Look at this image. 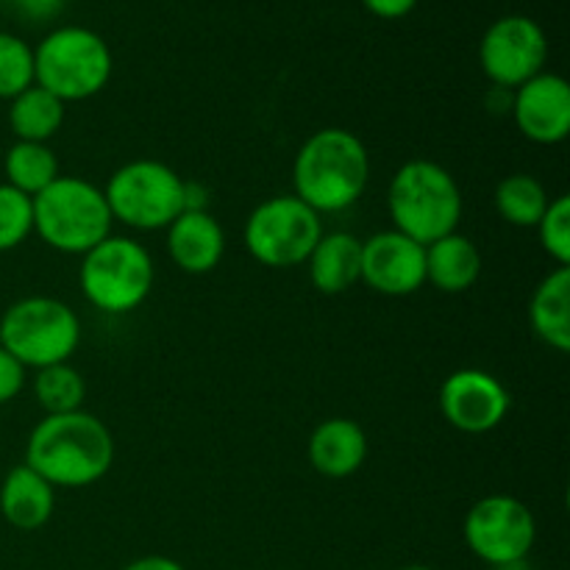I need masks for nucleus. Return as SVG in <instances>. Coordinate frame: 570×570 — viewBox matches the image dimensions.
<instances>
[{"instance_id": "f257e3e1", "label": "nucleus", "mask_w": 570, "mask_h": 570, "mask_svg": "<svg viewBox=\"0 0 570 570\" xmlns=\"http://www.w3.org/2000/svg\"><path fill=\"white\" fill-rule=\"evenodd\" d=\"M26 465L56 490L89 488L115 465V438L87 410L45 415L28 434Z\"/></svg>"}, {"instance_id": "f03ea898", "label": "nucleus", "mask_w": 570, "mask_h": 570, "mask_svg": "<svg viewBox=\"0 0 570 570\" xmlns=\"http://www.w3.org/2000/svg\"><path fill=\"white\" fill-rule=\"evenodd\" d=\"M371 181V154L348 128H321L298 148L293 161L295 198L317 215L351 209Z\"/></svg>"}, {"instance_id": "7ed1b4c3", "label": "nucleus", "mask_w": 570, "mask_h": 570, "mask_svg": "<svg viewBox=\"0 0 570 570\" xmlns=\"http://www.w3.org/2000/svg\"><path fill=\"white\" fill-rule=\"evenodd\" d=\"M387 209L395 232L421 245H432L460 226L462 189L443 165L412 159L401 165L390 181Z\"/></svg>"}, {"instance_id": "20e7f679", "label": "nucleus", "mask_w": 570, "mask_h": 570, "mask_svg": "<svg viewBox=\"0 0 570 570\" xmlns=\"http://www.w3.org/2000/svg\"><path fill=\"white\" fill-rule=\"evenodd\" d=\"M115 70L109 42L83 26H59L33 48V83L61 104L89 100L104 92Z\"/></svg>"}, {"instance_id": "39448f33", "label": "nucleus", "mask_w": 570, "mask_h": 570, "mask_svg": "<svg viewBox=\"0 0 570 570\" xmlns=\"http://www.w3.org/2000/svg\"><path fill=\"white\" fill-rule=\"evenodd\" d=\"M111 212L98 184L59 176L33 198V232L48 248L83 256L111 234Z\"/></svg>"}, {"instance_id": "423d86ee", "label": "nucleus", "mask_w": 570, "mask_h": 570, "mask_svg": "<svg viewBox=\"0 0 570 570\" xmlns=\"http://www.w3.org/2000/svg\"><path fill=\"white\" fill-rule=\"evenodd\" d=\"M78 345V312L50 295H28L14 301L0 317V348L9 351L26 371L70 362Z\"/></svg>"}, {"instance_id": "0eeeda50", "label": "nucleus", "mask_w": 570, "mask_h": 570, "mask_svg": "<svg viewBox=\"0 0 570 570\" xmlns=\"http://www.w3.org/2000/svg\"><path fill=\"white\" fill-rule=\"evenodd\" d=\"M156 282L150 250L131 237H109L81 256L78 284L89 306L104 315H128L148 301Z\"/></svg>"}, {"instance_id": "6e6552de", "label": "nucleus", "mask_w": 570, "mask_h": 570, "mask_svg": "<svg viewBox=\"0 0 570 570\" xmlns=\"http://www.w3.org/2000/svg\"><path fill=\"white\" fill-rule=\"evenodd\" d=\"M111 220L134 232H161L187 212V181L159 159H134L106 181Z\"/></svg>"}, {"instance_id": "1a4fd4ad", "label": "nucleus", "mask_w": 570, "mask_h": 570, "mask_svg": "<svg viewBox=\"0 0 570 570\" xmlns=\"http://www.w3.org/2000/svg\"><path fill=\"white\" fill-rule=\"evenodd\" d=\"M323 237V220L295 195H273L248 215L243 243L259 265L273 271L306 265Z\"/></svg>"}, {"instance_id": "9d476101", "label": "nucleus", "mask_w": 570, "mask_h": 570, "mask_svg": "<svg viewBox=\"0 0 570 570\" xmlns=\"http://www.w3.org/2000/svg\"><path fill=\"white\" fill-rule=\"evenodd\" d=\"M465 543L476 560L493 568H510L527 562L538 540V521L532 510L515 495H484L468 510Z\"/></svg>"}, {"instance_id": "9b49d317", "label": "nucleus", "mask_w": 570, "mask_h": 570, "mask_svg": "<svg viewBox=\"0 0 570 570\" xmlns=\"http://www.w3.org/2000/svg\"><path fill=\"white\" fill-rule=\"evenodd\" d=\"M546 59L549 39L540 22L527 14L499 17L479 45V65L495 89H518L543 72Z\"/></svg>"}, {"instance_id": "f8f14e48", "label": "nucleus", "mask_w": 570, "mask_h": 570, "mask_svg": "<svg viewBox=\"0 0 570 570\" xmlns=\"http://www.w3.org/2000/svg\"><path fill=\"white\" fill-rule=\"evenodd\" d=\"M438 404L449 426L462 434H488L510 415V390L482 367H460L443 382Z\"/></svg>"}, {"instance_id": "ddd939ff", "label": "nucleus", "mask_w": 570, "mask_h": 570, "mask_svg": "<svg viewBox=\"0 0 570 570\" xmlns=\"http://www.w3.org/2000/svg\"><path fill=\"white\" fill-rule=\"evenodd\" d=\"M362 282L387 298L417 293L426 284V245L395 228L362 239Z\"/></svg>"}, {"instance_id": "4468645a", "label": "nucleus", "mask_w": 570, "mask_h": 570, "mask_svg": "<svg viewBox=\"0 0 570 570\" xmlns=\"http://www.w3.org/2000/svg\"><path fill=\"white\" fill-rule=\"evenodd\" d=\"M515 128L534 145H557L570 134V87L557 72H538L512 89Z\"/></svg>"}, {"instance_id": "2eb2a0df", "label": "nucleus", "mask_w": 570, "mask_h": 570, "mask_svg": "<svg viewBox=\"0 0 570 570\" xmlns=\"http://www.w3.org/2000/svg\"><path fill=\"white\" fill-rule=\"evenodd\" d=\"M173 265L189 276H206L226 254V232L209 209H187L165 228Z\"/></svg>"}, {"instance_id": "dca6fc26", "label": "nucleus", "mask_w": 570, "mask_h": 570, "mask_svg": "<svg viewBox=\"0 0 570 570\" xmlns=\"http://www.w3.org/2000/svg\"><path fill=\"white\" fill-rule=\"evenodd\" d=\"M367 443L365 429L351 417H328L317 423L315 432L309 434V465L326 479H348L365 465Z\"/></svg>"}, {"instance_id": "f3484780", "label": "nucleus", "mask_w": 570, "mask_h": 570, "mask_svg": "<svg viewBox=\"0 0 570 570\" xmlns=\"http://www.w3.org/2000/svg\"><path fill=\"white\" fill-rule=\"evenodd\" d=\"M56 488L22 462L0 484V515L17 532H37L53 518Z\"/></svg>"}, {"instance_id": "a211bd4d", "label": "nucleus", "mask_w": 570, "mask_h": 570, "mask_svg": "<svg viewBox=\"0 0 570 570\" xmlns=\"http://www.w3.org/2000/svg\"><path fill=\"white\" fill-rule=\"evenodd\" d=\"M306 267L317 293H345L362 282V239L351 232H323L306 259Z\"/></svg>"}, {"instance_id": "6ab92c4d", "label": "nucleus", "mask_w": 570, "mask_h": 570, "mask_svg": "<svg viewBox=\"0 0 570 570\" xmlns=\"http://www.w3.org/2000/svg\"><path fill=\"white\" fill-rule=\"evenodd\" d=\"M482 276V250L471 237L454 232L426 245V282L440 293H468Z\"/></svg>"}, {"instance_id": "aec40b11", "label": "nucleus", "mask_w": 570, "mask_h": 570, "mask_svg": "<svg viewBox=\"0 0 570 570\" xmlns=\"http://www.w3.org/2000/svg\"><path fill=\"white\" fill-rule=\"evenodd\" d=\"M529 323L532 332L549 348L568 354L570 351V267H557L534 287L529 301Z\"/></svg>"}, {"instance_id": "412c9836", "label": "nucleus", "mask_w": 570, "mask_h": 570, "mask_svg": "<svg viewBox=\"0 0 570 570\" xmlns=\"http://www.w3.org/2000/svg\"><path fill=\"white\" fill-rule=\"evenodd\" d=\"M65 104L37 83L9 100V128L17 142H50L65 126Z\"/></svg>"}, {"instance_id": "4be33fe9", "label": "nucleus", "mask_w": 570, "mask_h": 570, "mask_svg": "<svg viewBox=\"0 0 570 570\" xmlns=\"http://www.w3.org/2000/svg\"><path fill=\"white\" fill-rule=\"evenodd\" d=\"M3 176L9 187L37 198L61 176L59 156L48 142H14L3 156Z\"/></svg>"}, {"instance_id": "5701e85b", "label": "nucleus", "mask_w": 570, "mask_h": 570, "mask_svg": "<svg viewBox=\"0 0 570 570\" xmlns=\"http://www.w3.org/2000/svg\"><path fill=\"white\" fill-rule=\"evenodd\" d=\"M493 204L501 220L510 223V226L538 228L540 217L549 209L551 198L540 178L529 176V173H512L504 181H499Z\"/></svg>"}, {"instance_id": "b1692460", "label": "nucleus", "mask_w": 570, "mask_h": 570, "mask_svg": "<svg viewBox=\"0 0 570 570\" xmlns=\"http://www.w3.org/2000/svg\"><path fill=\"white\" fill-rule=\"evenodd\" d=\"M83 395H87V382L70 362L39 367L33 376V399L42 406L45 415H67V412L83 410Z\"/></svg>"}, {"instance_id": "393cba45", "label": "nucleus", "mask_w": 570, "mask_h": 570, "mask_svg": "<svg viewBox=\"0 0 570 570\" xmlns=\"http://www.w3.org/2000/svg\"><path fill=\"white\" fill-rule=\"evenodd\" d=\"M33 87V48L22 37L0 31V100Z\"/></svg>"}, {"instance_id": "a878e982", "label": "nucleus", "mask_w": 570, "mask_h": 570, "mask_svg": "<svg viewBox=\"0 0 570 570\" xmlns=\"http://www.w3.org/2000/svg\"><path fill=\"white\" fill-rule=\"evenodd\" d=\"M33 232V198L20 189L0 184V254L14 250Z\"/></svg>"}, {"instance_id": "bb28decb", "label": "nucleus", "mask_w": 570, "mask_h": 570, "mask_svg": "<svg viewBox=\"0 0 570 570\" xmlns=\"http://www.w3.org/2000/svg\"><path fill=\"white\" fill-rule=\"evenodd\" d=\"M538 237L546 254L557 262V267H570V198L560 195L551 198L549 209L538 223Z\"/></svg>"}, {"instance_id": "cd10ccee", "label": "nucleus", "mask_w": 570, "mask_h": 570, "mask_svg": "<svg viewBox=\"0 0 570 570\" xmlns=\"http://www.w3.org/2000/svg\"><path fill=\"white\" fill-rule=\"evenodd\" d=\"M26 387V367L6 348H0V406L14 401Z\"/></svg>"}, {"instance_id": "c85d7f7f", "label": "nucleus", "mask_w": 570, "mask_h": 570, "mask_svg": "<svg viewBox=\"0 0 570 570\" xmlns=\"http://www.w3.org/2000/svg\"><path fill=\"white\" fill-rule=\"evenodd\" d=\"M26 22H50L65 11L67 0H9Z\"/></svg>"}, {"instance_id": "c756f323", "label": "nucleus", "mask_w": 570, "mask_h": 570, "mask_svg": "<svg viewBox=\"0 0 570 570\" xmlns=\"http://www.w3.org/2000/svg\"><path fill=\"white\" fill-rule=\"evenodd\" d=\"M362 6L382 20H401L415 9L417 0H362Z\"/></svg>"}, {"instance_id": "7c9ffc66", "label": "nucleus", "mask_w": 570, "mask_h": 570, "mask_svg": "<svg viewBox=\"0 0 570 570\" xmlns=\"http://www.w3.org/2000/svg\"><path fill=\"white\" fill-rule=\"evenodd\" d=\"M122 570H187L178 560L165 554H148V557H139V560L128 562Z\"/></svg>"}, {"instance_id": "2f4dec72", "label": "nucleus", "mask_w": 570, "mask_h": 570, "mask_svg": "<svg viewBox=\"0 0 570 570\" xmlns=\"http://www.w3.org/2000/svg\"><path fill=\"white\" fill-rule=\"evenodd\" d=\"M401 570H434V568H426V566H406V568H401Z\"/></svg>"}]
</instances>
